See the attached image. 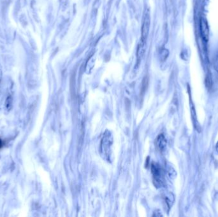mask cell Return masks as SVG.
Segmentation results:
<instances>
[{"mask_svg":"<svg viewBox=\"0 0 218 217\" xmlns=\"http://www.w3.org/2000/svg\"><path fill=\"white\" fill-rule=\"evenodd\" d=\"M151 171L153 175V179L155 185L157 187H161L164 184V174L162 169L156 164H152L151 166Z\"/></svg>","mask_w":218,"mask_h":217,"instance_id":"6da1fadb","label":"cell"},{"mask_svg":"<svg viewBox=\"0 0 218 217\" xmlns=\"http://www.w3.org/2000/svg\"><path fill=\"white\" fill-rule=\"evenodd\" d=\"M150 24H151V18H150V14L149 11H146L144 20H143V23L142 26V34H141V40L140 43L145 44L146 40L149 35V29H150Z\"/></svg>","mask_w":218,"mask_h":217,"instance_id":"7a4b0ae2","label":"cell"},{"mask_svg":"<svg viewBox=\"0 0 218 217\" xmlns=\"http://www.w3.org/2000/svg\"><path fill=\"white\" fill-rule=\"evenodd\" d=\"M200 31L203 40L207 42L209 39V28L207 21L203 17L200 19Z\"/></svg>","mask_w":218,"mask_h":217,"instance_id":"3957f363","label":"cell"},{"mask_svg":"<svg viewBox=\"0 0 218 217\" xmlns=\"http://www.w3.org/2000/svg\"><path fill=\"white\" fill-rule=\"evenodd\" d=\"M155 144L156 147L160 152H163L164 150L167 146V140L163 134H160V135L157 137L155 141Z\"/></svg>","mask_w":218,"mask_h":217,"instance_id":"277c9868","label":"cell"},{"mask_svg":"<svg viewBox=\"0 0 218 217\" xmlns=\"http://www.w3.org/2000/svg\"><path fill=\"white\" fill-rule=\"evenodd\" d=\"M190 104H191V115H192V117H193V122H194V127H195V128L197 129V130H198H198H199V131H200V125H199V123L197 122V116H196V113H195V111H194V105L193 104L192 101H191V100L190 101Z\"/></svg>","mask_w":218,"mask_h":217,"instance_id":"5b68a950","label":"cell"},{"mask_svg":"<svg viewBox=\"0 0 218 217\" xmlns=\"http://www.w3.org/2000/svg\"><path fill=\"white\" fill-rule=\"evenodd\" d=\"M148 85H149V78L147 77H145L143 79L142 83V87H141V90H140V96H143L147 90L148 87Z\"/></svg>","mask_w":218,"mask_h":217,"instance_id":"8992f818","label":"cell"},{"mask_svg":"<svg viewBox=\"0 0 218 217\" xmlns=\"http://www.w3.org/2000/svg\"><path fill=\"white\" fill-rule=\"evenodd\" d=\"M214 68H215L216 70L218 72V55L217 56L216 59L215 60V62H214Z\"/></svg>","mask_w":218,"mask_h":217,"instance_id":"52a82bcc","label":"cell"},{"mask_svg":"<svg viewBox=\"0 0 218 217\" xmlns=\"http://www.w3.org/2000/svg\"><path fill=\"white\" fill-rule=\"evenodd\" d=\"M216 151H217V152L218 153V141L217 142V143H216Z\"/></svg>","mask_w":218,"mask_h":217,"instance_id":"ba28073f","label":"cell"},{"mask_svg":"<svg viewBox=\"0 0 218 217\" xmlns=\"http://www.w3.org/2000/svg\"><path fill=\"white\" fill-rule=\"evenodd\" d=\"M2 145H3L2 142H1V140H0V148H1V147H2Z\"/></svg>","mask_w":218,"mask_h":217,"instance_id":"9c48e42d","label":"cell"}]
</instances>
